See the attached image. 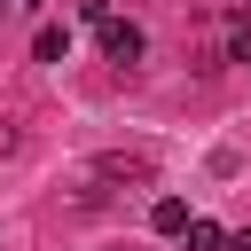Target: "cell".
Wrapping results in <instances>:
<instances>
[{
	"label": "cell",
	"instance_id": "cell-1",
	"mask_svg": "<svg viewBox=\"0 0 251 251\" xmlns=\"http://www.w3.org/2000/svg\"><path fill=\"white\" fill-rule=\"evenodd\" d=\"M102 55H110V63H141V24H118V16H110V24H102Z\"/></svg>",
	"mask_w": 251,
	"mask_h": 251
},
{
	"label": "cell",
	"instance_id": "cell-2",
	"mask_svg": "<svg viewBox=\"0 0 251 251\" xmlns=\"http://www.w3.org/2000/svg\"><path fill=\"white\" fill-rule=\"evenodd\" d=\"M188 220H196V212H188L180 196H157V204H149V227H157V235H188Z\"/></svg>",
	"mask_w": 251,
	"mask_h": 251
},
{
	"label": "cell",
	"instance_id": "cell-3",
	"mask_svg": "<svg viewBox=\"0 0 251 251\" xmlns=\"http://www.w3.org/2000/svg\"><path fill=\"white\" fill-rule=\"evenodd\" d=\"M102 180H149V157H94Z\"/></svg>",
	"mask_w": 251,
	"mask_h": 251
},
{
	"label": "cell",
	"instance_id": "cell-4",
	"mask_svg": "<svg viewBox=\"0 0 251 251\" xmlns=\"http://www.w3.org/2000/svg\"><path fill=\"white\" fill-rule=\"evenodd\" d=\"M63 47H71V31H63V24H39V39H31V55H39V63H63Z\"/></svg>",
	"mask_w": 251,
	"mask_h": 251
},
{
	"label": "cell",
	"instance_id": "cell-5",
	"mask_svg": "<svg viewBox=\"0 0 251 251\" xmlns=\"http://www.w3.org/2000/svg\"><path fill=\"white\" fill-rule=\"evenodd\" d=\"M180 243H188V251H227V235H220L212 220H188V235H180Z\"/></svg>",
	"mask_w": 251,
	"mask_h": 251
},
{
	"label": "cell",
	"instance_id": "cell-6",
	"mask_svg": "<svg viewBox=\"0 0 251 251\" xmlns=\"http://www.w3.org/2000/svg\"><path fill=\"white\" fill-rule=\"evenodd\" d=\"M227 251H251V227H243V235H227Z\"/></svg>",
	"mask_w": 251,
	"mask_h": 251
},
{
	"label": "cell",
	"instance_id": "cell-7",
	"mask_svg": "<svg viewBox=\"0 0 251 251\" xmlns=\"http://www.w3.org/2000/svg\"><path fill=\"white\" fill-rule=\"evenodd\" d=\"M8 149H16V126H0V157H8Z\"/></svg>",
	"mask_w": 251,
	"mask_h": 251
},
{
	"label": "cell",
	"instance_id": "cell-8",
	"mask_svg": "<svg viewBox=\"0 0 251 251\" xmlns=\"http://www.w3.org/2000/svg\"><path fill=\"white\" fill-rule=\"evenodd\" d=\"M0 8H16V16H31V8H39V0H0Z\"/></svg>",
	"mask_w": 251,
	"mask_h": 251
},
{
	"label": "cell",
	"instance_id": "cell-9",
	"mask_svg": "<svg viewBox=\"0 0 251 251\" xmlns=\"http://www.w3.org/2000/svg\"><path fill=\"white\" fill-rule=\"evenodd\" d=\"M243 8H251V0H243Z\"/></svg>",
	"mask_w": 251,
	"mask_h": 251
}]
</instances>
